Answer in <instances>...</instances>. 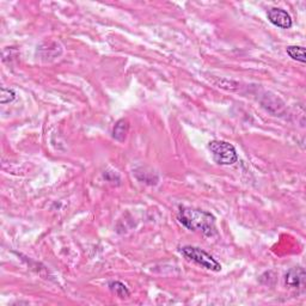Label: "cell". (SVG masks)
Returning a JSON list of instances; mask_svg holds the SVG:
<instances>
[{
  "label": "cell",
  "instance_id": "1",
  "mask_svg": "<svg viewBox=\"0 0 306 306\" xmlns=\"http://www.w3.org/2000/svg\"><path fill=\"white\" fill-rule=\"evenodd\" d=\"M178 222L190 231H201L207 237L217 233L216 218L212 214L200 210L183 207L178 212Z\"/></svg>",
  "mask_w": 306,
  "mask_h": 306
},
{
  "label": "cell",
  "instance_id": "2",
  "mask_svg": "<svg viewBox=\"0 0 306 306\" xmlns=\"http://www.w3.org/2000/svg\"><path fill=\"white\" fill-rule=\"evenodd\" d=\"M181 252L187 260L203 267L205 269L212 270V272H220L222 270V264L212 255H210L202 249L196 247H183L181 249Z\"/></svg>",
  "mask_w": 306,
  "mask_h": 306
},
{
  "label": "cell",
  "instance_id": "3",
  "mask_svg": "<svg viewBox=\"0 0 306 306\" xmlns=\"http://www.w3.org/2000/svg\"><path fill=\"white\" fill-rule=\"evenodd\" d=\"M210 151L214 162L219 165H232L238 160L237 151L233 145L227 141L214 140L210 143Z\"/></svg>",
  "mask_w": 306,
  "mask_h": 306
},
{
  "label": "cell",
  "instance_id": "4",
  "mask_svg": "<svg viewBox=\"0 0 306 306\" xmlns=\"http://www.w3.org/2000/svg\"><path fill=\"white\" fill-rule=\"evenodd\" d=\"M267 16L270 23L277 28H281V29H289L293 24L291 16H289L287 11L282 10V9H270V10H268Z\"/></svg>",
  "mask_w": 306,
  "mask_h": 306
},
{
  "label": "cell",
  "instance_id": "5",
  "mask_svg": "<svg viewBox=\"0 0 306 306\" xmlns=\"http://www.w3.org/2000/svg\"><path fill=\"white\" fill-rule=\"evenodd\" d=\"M305 272L301 267L293 268L286 274V283L291 287H300L304 283Z\"/></svg>",
  "mask_w": 306,
  "mask_h": 306
},
{
  "label": "cell",
  "instance_id": "6",
  "mask_svg": "<svg viewBox=\"0 0 306 306\" xmlns=\"http://www.w3.org/2000/svg\"><path fill=\"white\" fill-rule=\"evenodd\" d=\"M128 131H129V124L127 120L125 119L119 120V121L116 122V125L114 126L113 138L115 139V140L120 141V143H124L126 138H127Z\"/></svg>",
  "mask_w": 306,
  "mask_h": 306
},
{
  "label": "cell",
  "instance_id": "7",
  "mask_svg": "<svg viewBox=\"0 0 306 306\" xmlns=\"http://www.w3.org/2000/svg\"><path fill=\"white\" fill-rule=\"evenodd\" d=\"M109 288L114 294L121 299H127L131 296V292H129L128 287L125 285V283L120 282V281H113L109 283Z\"/></svg>",
  "mask_w": 306,
  "mask_h": 306
},
{
  "label": "cell",
  "instance_id": "8",
  "mask_svg": "<svg viewBox=\"0 0 306 306\" xmlns=\"http://www.w3.org/2000/svg\"><path fill=\"white\" fill-rule=\"evenodd\" d=\"M287 54L293 60L295 61L301 62V64H305L306 62V56H305V48L304 47H299V46H288L286 48Z\"/></svg>",
  "mask_w": 306,
  "mask_h": 306
},
{
  "label": "cell",
  "instance_id": "9",
  "mask_svg": "<svg viewBox=\"0 0 306 306\" xmlns=\"http://www.w3.org/2000/svg\"><path fill=\"white\" fill-rule=\"evenodd\" d=\"M15 98H16V93H15L14 90L3 87V89H2V96H0V103H2V104L11 103Z\"/></svg>",
  "mask_w": 306,
  "mask_h": 306
}]
</instances>
